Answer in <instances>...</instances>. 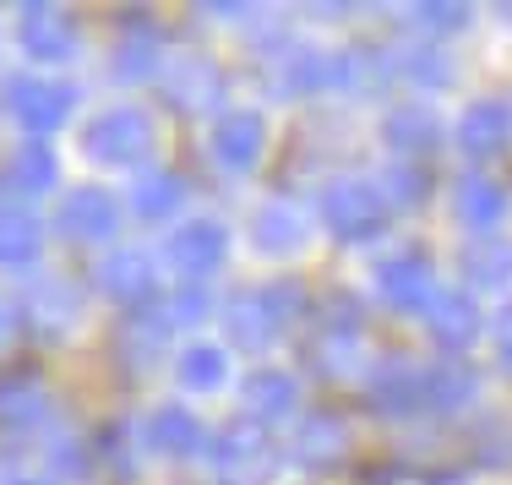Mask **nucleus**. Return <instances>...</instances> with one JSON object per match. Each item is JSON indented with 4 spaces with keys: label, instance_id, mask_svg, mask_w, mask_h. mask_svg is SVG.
Instances as JSON below:
<instances>
[{
    "label": "nucleus",
    "instance_id": "nucleus-1",
    "mask_svg": "<svg viewBox=\"0 0 512 485\" xmlns=\"http://www.w3.org/2000/svg\"><path fill=\"white\" fill-rule=\"evenodd\" d=\"M322 213L344 240H371L376 229H382V218H387L382 197H376L371 186H333L327 202H322Z\"/></svg>",
    "mask_w": 512,
    "mask_h": 485
},
{
    "label": "nucleus",
    "instance_id": "nucleus-2",
    "mask_svg": "<svg viewBox=\"0 0 512 485\" xmlns=\"http://www.w3.org/2000/svg\"><path fill=\"white\" fill-rule=\"evenodd\" d=\"M88 142H93V153H99V159H109V164H131L137 153L153 148V126L137 115V109H109L99 126L88 131Z\"/></svg>",
    "mask_w": 512,
    "mask_h": 485
},
{
    "label": "nucleus",
    "instance_id": "nucleus-3",
    "mask_svg": "<svg viewBox=\"0 0 512 485\" xmlns=\"http://www.w3.org/2000/svg\"><path fill=\"white\" fill-rule=\"evenodd\" d=\"M507 142H512V104H502V99L469 104V115L458 120V148L469 153V159H491Z\"/></svg>",
    "mask_w": 512,
    "mask_h": 485
},
{
    "label": "nucleus",
    "instance_id": "nucleus-4",
    "mask_svg": "<svg viewBox=\"0 0 512 485\" xmlns=\"http://www.w3.org/2000/svg\"><path fill=\"white\" fill-rule=\"evenodd\" d=\"M502 213H507V191L496 186V180L474 175V180H463V186H458V218H463L469 229L491 235V229L502 224Z\"/></svg>",
    "mask_w": 512,
    "mask_h": 485
},
{
    "label": "nucleus",
    "instance_id": "nucleus-5",
    "mask_svg": "<svg viewBox=\"0 0 512 485\" xmlns=\"http://www.w3.org/2000/svg\"><path fill=\"white\" fill-rule=\"evenodd\" d=\"M431 333L442 338V344H474L480 338V306H474L469 295H436V306H431Z\"/></svg>",
    "mask_w": 512,
    "mask_h": 485
},
{
    "label": "nucleus",
    "instance_id": "nucleus-6",
    "mask_svg": "<svg viewBox=\"0 0 512 485\" xmlns=\"http://www.w3.org/2000/svg\"><path fill=\"white\" fill-rule=\"evenodd\" d=\"M60 229L77 240H104L109 229H115V202L104 197V191H77V197L66 202V213H60Z\"/></svg>",
    "mask_w": 512,
    "mask_h": 485
},
{
    "label": "nucleus",
    "instance_id": "nucleus-7",
    "mask_svg": "<svg viewBox=\"0 0 512 485\" xmlns=\"http://www.w3.org/2000/svg\"><path fill=\"white\" fill-rule=\"evenodd\" d=\"M213 148L229 169H251L262 153V120L256 115H224V126L213 131Z\"/></svg>",
    "mask_w": 512,
    "mask_h": 485
},
{
    "label": "nucleus",
    "instance_id": "nucleus-8",
    "mask_svg": "<svg viewBox=\"0 0 512 485\" xmlns=\"http://www.w3.org/2000/svg\"><path fill=\"white\" fill-rule=\"evenodd\" d=\"M382 289H387V300L393 306H420L425 295H431V262L425 257H414V251H404V257H393L382 268Z\"/></svg>",
    "mask_w": 512,
    "mask_h": 485
},
{
    "label": "nucleus",
    "instance_id": "nucleus-9",
    "mask_svg": "<svg viewBox=\"0 0 512 485\" xmlns=\"http://www.w3.org/2000/svg\"><path fill=\"white\" fill-rule=\"evenodd\" d=\"M175 262L186 273H213L218 262H224V229L218 224H191V229H180L175 235Z\"/></svg>",
    "mask_w": 512,
    "mask_h": 485
},
{
    "label": "nucleus",
    "instance_id": "nucleus-10",
    "mask_svg": "<svg viewBox=\"0 0 512 485\" xmlns=\"http://www.w3.org/2000/svg\"><path fill=\"white\" fill-rule=\"evenodd\" d=\"M463 273H469L474 284H507L512 278V246L502 235H480L463 251Z\"/></svg>",
    "mask_w": 512,
    "mask_h": 485
},
{
    "label": "nucleus",
    "instance_id": "nucleus-11",
    "mask_svg": "<svg viewBox=\"0 0 512 485\" xmlns=\"http://www.w3.org/2000/svg\"><path fill=\"white\" fill-rule=\"evenodd\" d=\"M387 142H393V148H404V153H425L436 142V115L431 109H398L393 120H387Z\"/></svg>",
    "mask_w": 512,
    "mask_h": 485
},
{
    "label": "nucleus",
    "instance_id": "nucleus-12",
    "mask_svg": "<svg viewBox=\"0 0 512 485\" xmlns=\"http://www.w3.org/2000/svg\"><path fill=\"white\" fill-rule=\"evenodd\" d=\"M148 436H153L158 453H186V447H197V420L186 409H164V415H153Z\"/></svg>",
    "mask_w": 512,
    "mask_h": 485
},
{
    "label": "nucleus",
    "instance_id": "nucleus-13",
    "mask_svg": "<svg viewBox=\"0 0 512 485\" xmlns=\"http://www.w3.org/2000/svg\"><path fill=\"white\" fill-rule=\"evenodd\" d=\"M246 398H251V409H256V415H284V409L295 404V382H289V377H278V371H262V377H251Z\"/></svg>",
    "mask_w": 512,
    "mask_h": 485
},
{
    "label": "nucleus",
    "instance_id": "nucleus-14",
    "mask_svg": "<svg viewBox=\"0 0 512 485\" xmlns=\"http://www.w3.org/2000/svg\"><path fill=\"white\" fill-rule=\"evenodd\" d=\"M425 393H431L442 409H458V404H469V398H474V371L469 366H442Z\"/></svg>",
    "mask_w": 512,
    "mask_h": 485
},
{
    "label": "nucleus",
    "instance_id": "nucleus-15",
    "mask_svg": "<svg viewBox=\"0 0 512 485\" xmlns=\"http://www.w3.org/2000/svg\"><path fill=\"white\" fill-rule=\"evenodd\" d=\"M17 93L28 99V104H17V109L33 120V126H55V120L66 115V93H60V88H39V82H28V88H17Z\"/></svg>",
    "mask_w": 512,
    "mask_h": 485
},
{
    "label": "nucleus",
    "instance_id": "nucleus-16",
    "mask_svg": "<svg viewBox=\"0 0 512 485\" xmlns=\"http://www.w3.org/2000/svg\"><path fill=\"white\" fill-rule=\"evenodd\" d=\"M104 278H109V289H115V295H126V300L148 295V262H142V257H115L104 268Z\"/></svg>",
    "mask_w": 512,
    "mask_h": 485
},
{
    "label": "nucleus",
    "instance_id": "nucleus-17",
    "mask_svg": "<svg viewBox=\"0 0 512 485\" xmlns=\"http://www.w3.org/2000/svg\"><path fill=\"white\" fill-rule=\"evenodd\" d=\"M28 39H33V50H39V55H60V50H71V22L55 17V11H39L33 28H28Z\"/></svg>",
    "mask_w": 512,
    "mask_h": 485
},
{
    "label": "nucleus",
    "instance_id": "nucleus-18",
    "mask_svg": "<svg viewBox=\"0 0 512 485\" xmlns=\"http://www.w3.org/2000/svg\"><path fill=\"white\" fill-rule=\"evenodd\" d=\"M180 377H186V387H218L224 382V355L218 349H186Z\"/></svg>",
    "mask_w": 512,
    "mask_h": 485
},
{
    "label": "nucleus",
    "instance_id": "nucleus-19",
    "mask_svg": "<svg viewBox=\"0 0 512 485\" xmlns=\"http://www.w3.org/2000/svg\"><path fill=\"white\" fill-rule=\"evenodd\" d=\"M180 202V180L175 175H153V180H142V191H137V208L148 213V218H164L169 208Z\"/></svg>",
    "mask_w": 512,
    "mask_h": 485
},
{
    "label": "nucleus",
    "instance_id": "nucleus-20",
    "mask_svg": "<svg viewBox=\"0 0 512 485\" xmlns=\"http://www.w3.org/2000/svg\"><path fill=\"white\" fill-rule=\"evenodd\" d=\"M256 229H262V246L267 251H284V246H295V240H300L295 213H284V208H267L262 218H256Z\"/></svg>",
    "mask_w": 512,
    "mask_h": 485
},
{
    "label": "nucleus",
    "instance_id": "nucleus-21",
    "mask_svg": "<svg viewBox=\"0 0 512 485\" xmlns=\"http://www.w3.org/2000/svg\"><path fill=\"white\" fill-rule=\"evenodd\" d=\"M420 17L431 22V28H463V22H469V11H463V6H425Z\"/></svg>",
    "mask_w": 512,
    "mask_h": 485
},
{
    "label": "nucleus",
    "instance_id": "nucleus-22",
    "mask_svg": "<svg viewBox=\"0 0 512 485\" xmlns=\"http://www.w3.org/2000/svg\"><path fill=\"white\" fill-rule=\"evenodd\" d=\"M496 349H502V360L512 366V306L502 311V317H496Z\"/></svg>",
    "mask_w": 512,
    "mask_h": 485
}]
</instances>
